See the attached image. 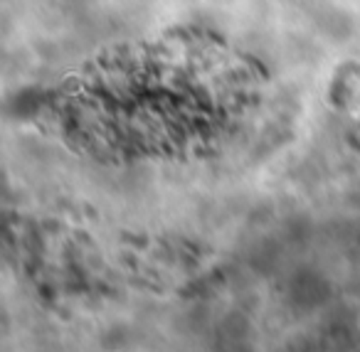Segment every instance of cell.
Listing matches in <instances>:
<instances>
[{
    "label": "cell",
    "instance_id": "6da1fadb",
    "mask_svg": "<svg viewBox=\"0 0 360 352\" xmlns=\"http://www.w3.org/2000/svg\"><path fill=\"white\" fill-rule=\"evenodd\" d=\"M126 327H114L111 332H106L104 335V347L106 350H121V347H126Z\"/></svg>",
    "mask_w": 360,
    "mask_h": 352
},
{
    "label": "cell",
    "instance_id": "7a4b0ae2",
    "mask_svg": "<svg viewBox=\"0 0 360 352\" xmlns=\"http://www.w3.org/2000/svg\"><path fill=\"white\" fill-rule=\"evenodd\" d=\"M289 352H314V342H309V337H294Z\"/></svg>",
    "mask_w": 360,
    "mask_h": 352
}]
</instances>
